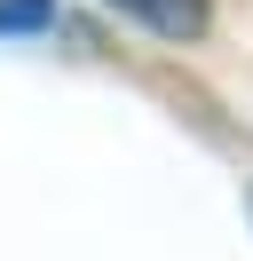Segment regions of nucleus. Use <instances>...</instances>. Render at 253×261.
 I'll return each instance as SVG.
<instances>
[{
  "instance_id": "nucleus-1",
  "label": "nucleus",
  "mask_w": 253,
  "mask_h": 261,
  "mask_svg": "<svg viewBox=\"0 0 253 261\" xmlns=\"http://www.w3.org/2000/svg\"><path fill=\"white\" fill-rule=\"evenodd\" d=\"M111 8H119V16H135V24H150L158 40H198L206 16H214L206 0H111Z\"/></svg>"
},
{
  "instance_id": "nucleus-2",
  "label": "nucleus",
  "mask_w": 253,
  "mask_h": 261,
  "mask_svg": "<svg viewBox=\"0 0 253 261\" xmlns=\"http://www.w3.org/2000/svg\"><path fill=\"white\" fill-rule=\"evenodd\" d=\"M56 0H0V32H47Z\"/></svg>"
}]
</instances>
